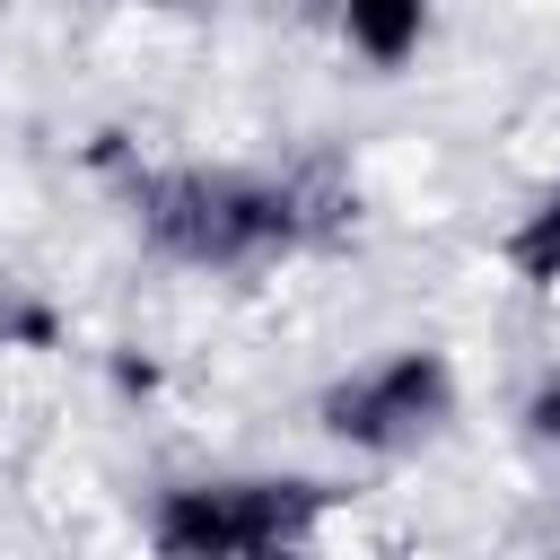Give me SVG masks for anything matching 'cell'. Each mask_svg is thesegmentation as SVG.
<instances>
[{"instance_id": "6da1fadb", "label": "cell", "mask_w": 560, "mask_h": 560, "mask_svg": "<svg viewBox=\"0 0 560 560\" xmlns=\"http://www.w3.org/2000/svg\"><path fill=\"white\" fill-rule=\"evenodd\" d=\"M341 184L315 166H140L131 228L149 254L192 271H262L341 228Z\"/></svg>"}, {"instance_id": "7a4b0ae2", "label": "cell", "mask_w": 560, "mask_h": 560, "mask_svg": "<svg viewBox=\"0 0 560 560\" xmlns=\"http://www.w3.org/2000/svg\"><path fill=\"white\" fill-rule=\"evenodd\" d=\"M341 525V490L315 472H192L140 516L149 560H315Z\"/></svg>"}, {"instance_id": "3957f363", "label": "cell", "mask_w": 560, "mask_h": 560, "mask_svg": "<svg viewBox=\"0 0 560 560\" xmlns=\"http://www.w3.org/2000/svg\"><path fill=\"white\" fill-rule=\"evenodd\" d=\"M464 411V385H455V359L429 350V341H402V350H376L359 368H341L324 394H315V429L359 455V464H402L420 446H438Z\"/></svg>"}, {"instance_id": "277c9868", "label": "cell", "mask_w": 560, "mask_h": 560, "mask_svg": "<svg viewBox=\"0 0 560 560\" xmlns=\"http://www.w3.org/2000/svg\"><path fill=\"white\" fill-rule=\"evenodd\" d=\"M499 271L516 280V298H534V306L560 315V184L534 192V201L499 228Z\"/></svg>"}, {"instance_id": "5b68a950", "label": "cell", "mask_w": 560, "mask_h": 560, "mask_svg": "<svg viewBox=\"0 0 560 560\" xmlns=\"http://www.w3.org/2000/svg\"><path fill=\"white\" fill-rule=\"evenodd\" d=\"M324 18L368 70H402L429 35V0H324Z\"/></svg>"}, {"instance_id": "8992f818", "label": "cell", "mask_w": 560, "mask_h": 560, "mask_svg": "<svg viewBox=\"0 0 560 560\" xmlns=\"http://www.w3.org/2000/svg\"><path fill=\"white\" fill-rule=\"evenodd\" d=\"M525 438H534L542 455H560V368L534 376V394H525Z\"/></svg>"}, {"instance_id": "52a82bcc", "label": "cell", "mask_w": 560, "mask_h": 560, "mask_svg": "<svg viewBox=\"0 0 560 560\" xmlns=\"http://www.w3.org/2000/svg\"><path fill=\"white\" fill-rule=\"evenodd\" d=\"M140 9H175V0H140Z\"/></svg>"}]
</instances>
